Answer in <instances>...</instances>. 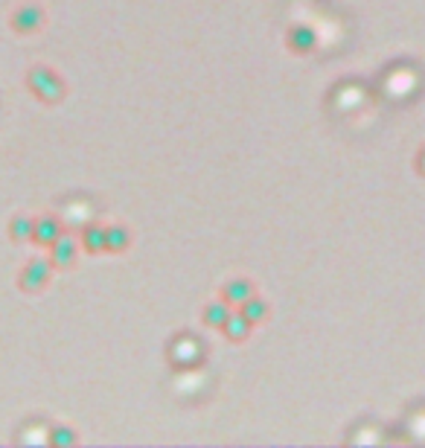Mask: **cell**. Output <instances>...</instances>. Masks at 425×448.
Returning <instances> with one entry per match:
<instances>
[{
	"label": "cell",
	"mask_w": 425,
	"mask_h": 448,
	"mask_svg": "<svg viewBox=\"0 0 425 448\" xmlns=\"http://www.w3.org/2000/svg\"><path fill=\"white\" fill-rule=\"evenodd\" d=\"M239 312L251 320V323H260V320H265V315H268V306L262 303V300H257V297H251V300H245L242 306H239Z\"/></svg>",
	"instance_id": "7c38bea8"
},
{
	"label": "cell",
	"mask_w": 425,
	"mask_h": 448,
	"mask_svg": "<svg viewBox=\"0 0 425 448\" xmlns=\"http://www.w3.org/2000/svg\"><path fill=\"white\" fill-rule=\"evenodd\" d=\"M254 297V285L247 282V280H233L225 285V294H222V300H227L233 309H239L245 300H251Z\"/></svg>",
	"instance_id": "8992f818"
},
{
	"label": "cell",
	"mask_w": 425,
	"mask_h": 448,
	"mask_svg": "<svg viewBox=\"0 0 425 448\" xmlns=\"http://www.w3.org/2000/svg\"><path fill=\"white\" fill-rule=\"evenodd\" d=\"M50 442H53V445H70V442H76V434L67 431L64 425H58V428L50 434Z\"/></svg>",
	"instance_id": "5bb4252c"
},
{
	"label": "cell",
	"mask_w": 425,
	"mask_h": 448,
	"mask_svg": "<svg viewBox=\"0 0 425 448\" xmlns=\"http://www.w3.org/2000/svg\"><path fill=\"white\" fill-rule=\"evenodd\" d=\"M26 85L35 96L44 99V102H58L64 96V82L47 67H32L29 76H26Z\"/></svg>",
	"instance_id": "6da1fadb"
},
{
	"label": "cell",
	"mask_w": 425,
	"mask_h": 448,
	"mask_svg": "<svg viewBox=\"0 0 425 448\" xmlns=\"http://www.w3.org/2000/svg\"><path fill=\"white\" fill-rule=\"evenodd\" d=\"M41 24H44V9L35 6V4L21 6V9L15 12V18H12V26H15L18 32H35V29H41Z\"/></svg>",
	"instance_id": "277c9868"
},
{
	"label": "cell",
	"mask_w": 425,
	"mask_h": 448,
	"mask_svg": "<svg viewBox=\"0 0 425 448\" xmlns=\"http://www.w3.org/2000/svg\"><path fill=\"white\" fill-rule=\"evenodd\" d=\"M50 263H53L56 268L73 265V263H76V245H73V239L61 233V236L50 245Z\"/></svg>",
	"instance_id": "3957f363"
},
{
	"label": "cell",
	"mask_w": 425,
	"mask_h": 448,
	"mask_svg": "<svg viewBox=\"0 0 425 448\" xmlns=\"http://www.w3.org/2000/svg\"><path fill=\"white\" fill-rule=\"evenodd\" d=\"M61 236V224L56 215H44L35 221V233H32V242H39L41 248H50L56 239Z\"/></svg>",
	"instance_id": "5b68a950"
},
{
	"label": "cell",
	"mask_w": 425,
	"mask_h": 448,
	"mask_svg": "<svg viewBox=\"0 0 425 448\" xmlns=\"http://www.w3.org/2000/svg\"><path fill=\"white\" fill-rule=\"evenodd\" d=\"M82 245H85L88 253L105 250V228H99V224H91V228L82 233Z\"/></svg>",
	"instance_id": "30bf717a"
},
{
	"label": "cell",
	"mask_w": 425,
	"mask_h": 448,
	"mask_svg": "<svg viewBox=\"0 0 425 448\" xmlns=\"http://www.w3.org/2000/svg\"><path fill=\"white\" fill-rule=\"evenodd\" d=\"M416 163H419V169L425 172V148H422V152H419V158H416Z\"/></svg>",
	"instance_id": "9a60e30c"
},
{
	"label": "cell",
	"mask_w": 425,
	"mask_h": 448,
	"mask_svg": "<svg viewBox=\"0 0 425 448\" xmlns=\"http://www.w3.org/2000/svg\"><path fill=\"white\" fill-rule=\"evenodd\" d=\"M9 233H12L15 242H26V239H32V233H35V221H32L29 215H15Z\"/></svg>",
	"instance_id": "8fae6325"
},
{
	"label": "cell",
	"mask_w": 425,
	"mask_h": 448,
	"mask_svg": "<svg viewBox=\"0 0 425 448\" xmlns=\"http://www.w3.org/2000/svg\"><path fill=\"white\" fill-rule=\"evenodd\" d=\"M314 29H309V26H292L289 29V47L295 50V53H309L312 47H314Z\"/></svg>",
	"instance_id": "ba28073f"
},
{
	"label": "cell",
	"mask_w": 425,
	"mask_h": 448,
	"mask_svg": "<svg viewBox=\"0 0 425 448\" xmlns=\"http://www.w3.org/2000/svg\"><path fill=\"white\" fill-rule=\"evenodd\" d=\"M126 248H128V230L126 228L105 230V250H126Z\"/></svg>",
	"instance_id": "4fadbf2b"
},
{
	"label": "cell",
	"mask_w": 425,
	"mask_h": 448,
	"mask_svg": "<svg viewBox=\"0 0 425 448\" xmlns=\"http://www.w3.org/2000/svg\"><path fill=\"white\" fill-rule=\"evenodd\" d=\"M233 315V306L227 300H216L204 309V326H212V329H222L227 323V317Z\"/></svg>",
	"instance_id": "52a82bcc"
},
{
	"label": "cell",
	"mask_w": 425,
	"mask_h": 448,
	"mask_svg": "<svg viewBox=\"0 0 425 448\" xmlns=\"http://www.w3.org/2000/svg\"><path fill=\"white\" fill-rule=\"evenodd\" d=\"M50 268H53L50 259H32V263H26V268L21 274V288H26V291L41 288L50 277Z\"/></svg>",
	"instance_id": "7a4b0ae2"
},
{
	"label": "cell",
	"mask_w": 425,
	"mask_h": 448,
	"mask_svg": "<svg viewBox=\"0 0 425 448\" xmlns=\"http://www.w3.org/2000/svg\"><path fill=\"white\" fill-rule=\"evenodd\" d=\"M222 329H225V335H227L230 341H245V338H247V332H251V320H247V317L236 309V312L227 317V323H225Z\"/></svg>",
	"instance_id": "9c48e42d"
}]
</instances>
